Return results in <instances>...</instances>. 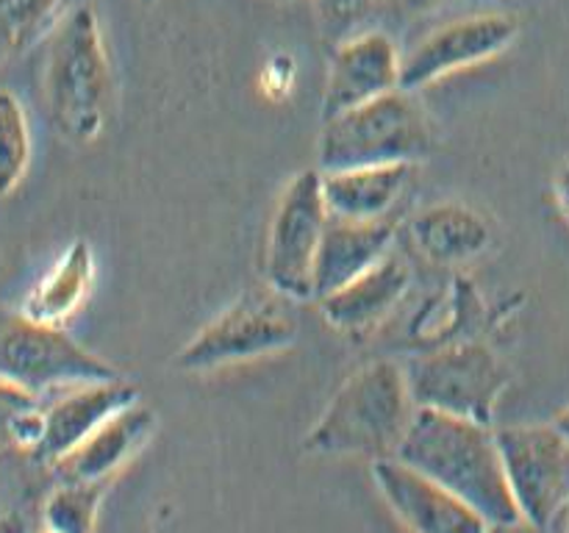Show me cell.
I'll use <instances>...</instances> for the list:
<instances>
[{
	"mask_svg": "<svg viewBox=\"0 0 569 533\" xmlns=\"http://www.w3.org/2000/svg\"><path fill=\"white\" fill-rule=\"evenodd\" d=\"M395 455L459 494L487 522L520 516L492 425L417 409Z\"/></svg>",
	"mask_w": 569,
	"mask_h": 533,
	"instance_id": "cell-1",
	"label": "cell"
},
{
	"mask_svg": "<svg viewBox=\"0 0 569 533\" xmlns=\"http://www.w3.org/2000/svg\"><path fill=\"white\" fill-rule=\"evenodd\" d=\"M415 411L406 366L376 359L345 378L306 433L303 447L331 459H389L398 453Z\"/></svg>",
	"mask_w": 569,
	"mask_h": 533,
	"instance_id": "cell-2",
	"label": "cell"
},
{
	"mask_svg": "<svg viewBox=\"0 0 569 533\" xmlns=\"http://www.w3.org/2000/svg\"><path fill=\"white\" fill-rule=\"evenodd\" d=\"M44 109L56 131L72 144H92L111 114V61L98 14L78 3L50 28L42 70Z\"/></svg>",
	"mask_w": 569,
	"mask_h": 533,
	"instance_id": "cell-3",
	"label": "cell"
},
{
	"mask_svg": "<svg viewBox=\"0 0 569 533\" xmlns=\"http://www.w3.org/2000/svg\"><path fill=\"white\" fill-rule=\"evenodd\" d=\"M433 144L426 105L409 89H392L322 122L317 161L322 172L350 167L417 164Z\"/></svg>",
	"mask_w": 569,
	"mask_h": 533,
	"instance_id": "cell-4",
	"label": "cell"
},
{
	"mask_svg": "<svg viewBox=\"0 0 569 533\" xmlns=\"http://www.w3.org/2000/svg\"><path fill=\"white\" fill-rule=\"evenodd\" d=\"M406 381L417 409L442 411L492 425L509 389V370L489 344L450 342L406 361Z\"/></svg>",
	"mask_w": 569,
	"mask_h": 533,
	"instance_id": "cell-5",
	"label": "cell"
},
{
	"mask_svg": "<svg viewBox=\"0 0 569 533\" xmlns=\"http://www.w3.org/2000/svg\"><path fill=\"white\" fill-rule=\"evenodd\" d=\"M300 336L292 300L276 289H250L200 328L176 355L183 372H214L292 348Z\"/></svg>",
	"mask_w": 569,
	"mask_h": 533,
	"instance_id": "cell-6",
	"label": "cell"
},
{
	"mask_svg": "<svg viewBox=\"0 0 569 533\" xmlns=\"http://www.w3.org/2000/svg\"><path fill=\"white\" fill-rule=\"evenodd\" d=\"M0 378L44 398L81 383L111 381L120 370L76 342L64 325L0 305Z\"/></svg>",
	"mask_w": 569,
	"mask_h": 533,
	"instance_id": "cell-7",
	"label": "cell"
},
{
	"mask_svg": "<svg viewBox=\"0 0 569 533\" xmlns=\"http://www.w3.org/2000/svg\"><path fill=\"white\" fill-rule=\"evenodd\" d=\"M331 211L322 194V172L300 170L278 198L267 231V283L289 300H315V264Z\"/></svg>",
	"mask_w": 569,
	"mask_h": 533,
	"instance_id": "cell-8",
	"label": "cell"
},
{
	"mask_svg": "<svg viewBox=\"0 0 569 533\" xmlns=\"http://www.w3.org/2000/svg\"><path fill=\"white\" fill-rule=\"evenodd\" d=\"M522 520L553 533L569 505V442L553 422L495 428Z\"/></svg>",
	"mask_w": 569,
	"mask_h": 533,
	"instance_id": "cell-9",
	"label": "cell"
},
{
	"mask_svg": "<svg viewBox=\"0 0 569 533\" xmlns=\"http://www.w3.org/2000/svg\"><path fill=\"white\" fill-rule=\"evenodd\" d=\"M517 33H520V20L515 14H503V11L459 17L448 26L433 28L403 59L400 89L417 92L439 78L483 64L509 50Z\"/></svg>",
	"mask_w": 569,
	"mask_h": 533,
	"instance_id": "cell-10",
	"label": "cell"
},
{
	"mask_svg": "<svg viewBox=\"0 0 569 533\" xmlns=\"http://www.w3.org/2000/svg\"><path fill=\"white\" fill-rule=\"evenodd\" d=\"M372 481L409 533H487L489 522L470 503L398 455L372 461Z\"/></svg>",
	"mask_w": 569,
	"mask_h": 533,
	"instance_id": "cell-11",
	"label": "cell"
},
{
	"mask_svg": "<svg viewBox=\"0 0 569 533\" xmlns=\"http://www.w3.org/2000/svg\"><path fill=\"white\" fill-rule=\"evenodd\" d=\"M403 59L383 31H361L337 44L322 92V122L400 89Z\"/></svg>",
	"mask_w": 569,
	"mask_h": 533,
	"instance_id": "cell-12",
	"label": "cell"
},
{
	"mask_svg": "<svg viewBox=\"0 0 569 533\" xmlns=\"http://www.w3.org/2000/svg\"><path fill=\"white\" fill-rule=\"evenodd\" d=\"M139 403V389L126 378L81 383L59 392V398L44 403V431L33 459L53 466L67 453L92 436L103 422Z\"/></svg>",
	"mask_w": 569,
	"mask_h": 533,
	"instance_id": "cell-13",
	"label": "cell"
},
{
	"mask_svg": "<svg viewBox=\"0 0 569 533\" xmlns=\"http://www.w3.org/2000/svg\"><path fill=\"white\" fill-rule=\"evenodd\" d=\"M411 278H415V272H411L409 261L398 250H392L387 259L378 261L372 270L350 281L348 286L317 300V305H320L322 320L328 325L348 333V336H356V333L378 328L398 309L400 300L409 294Z\"/></svg>",
	"mask_w": 569,
	"mask_h": 533,
	"instance_id": "cell-14",
	"label": "cell"
},
{
	"mask_svg": "<svg viewBox=\"0 0 569 533\" xmlns=\"http://www.w3.org/2000/svg\"><path fill=\"white\" fill-rule=\"evenodd\" d=\"M156 431V414L142 403L128 405L111 416L89 439H83L72 453L53 464L59 481L111 483L117 472L126 470Z\"/></svg>",
	"mask_w": 569,
	"mask_h": 533,
	"instance_id": "cell-15",
	"label": "cell"
},
{
	"mask_svg": "<svg viewBox=\"0 0 569 533\" xmlns=\"http://www.w3.org/2000/svg\"><path fill=\"white\" fill-rule=\"evenodd\" d=\"M415 250L433 266H465L487 253L495 228L487 217L459 200H439L409 222Z\"/></svg>",
	"mask_w": 569,
	"mask_h": 533,
	"instance_id": "cell-16",
	"label": "cell"
},
{
	"mask_svg": "<svg viewBox=\"0 0 569 533\" xmlns=\"http://www.w3.org/2000/svg\"><path fill=\"white\" fill-rule=\"evenodd\" d=\"M395 233L389 220L353 222L331 217L315 264V303L387 259L395 250Z\"/></svg>",
	"mask_w": 569,
	"mask_h": 533,
	"instance_id": "cell-17",
	"label": "cell"
},
{
	"mask_svg": "<svg viewBox=\"0 0 569 533\" xmlns=\"http://www.w3.org/2000/svg\"><path fill=\"white\" fill-rule=\"evenodd\" d=\"M415 172L417 164L350 167V170L322 172V194H326L328 211L337 220H389V211L411 187Z\"/></svg>",
	"mask_w": 569,
	"mask_h": 533,
	"instance_id": "cell-18",
	"label": "cell"
},
{
	"mask_svg": "<svg viewBox=\"0 0 569 533\" xmlns=\"http://www.w3.org/2000/svg\"><path fill=\"white\" fill-rule=\"evenodd\" d=\"M94 283V253L87 239H76L59 253L42 278L33 283L20 309L33 320L64 325L78 314Z\"/></svg>",
	"mask_w": 569,
	"mask_h": 533,
	"instance_id": "cell-19",
	"label": "cell"
},
{
	"mask_svg": "<svg viewBox=\"0 0 569 533\" xmlns=\"http://www.w3.org/2000/svg\"><path fill=\"white\" fill-rule=\"evenodd\" d=\"M109 483L59 481V486L44 497L42 525L50 533H94L98 511Z\"/></svg>",
	"mask_w": 569,
	"mask_h": 533,
	"instance_id": "cell-20",
	"label": "cell"
},
{
	"mask_svg": "<svg viewBox=\"0 0 569 533\" xmlns=\"http://www.w3.org/2000/svg\"><path fill=\"white\" fill-rule=\"evenodd\" d=\"M44 431V403L39 394L0 378V455L9 450L31 453Z\"/></svg>",
	"mask_w": 569,
	"mask_h": 533,
	"instance_id": "cell-21",
	"label": "cell"
},
{
	"mask_svg": "<svg viewBox=\"0 0 569 533\" xmlns=\"http://www.w3.org/2000/svg\"><path fill=\"white\" fill-rule=\"evenodd\" d=\"M31 125L14 92L0 89V198H9L31 167Z\"/></svg>",
	"mask_w": 569,
	"mask_h": 533,
	"instance_id": "cell-22",
	"label": "cell"
},
{
	"mask_svg": "<svg viewBox=\"0 0 569 533\" xmlns=\"http://www.w3.org/2000/svg\"><path fill=\"white\" fill-rule=\"evenodd\" d=\"M61 0H0V67L53 28Z\"/></svg>",
	"mask_w": 569,
	"mask_h": 533,
	"instance_id": "cell-23",
	"label": "cell"
},
{
	"mask_svg": "<svg viewBox=\"0 0 569 533\" xmlns=\"http://www.w3.org/2000/svg\"><path fill=\"white\" fill-rule=\"evenodd\" d=\"M311 3H315L322 37L339 44L361 33L359 28L376 14L383 0H311Z\"/></svg>",
	"mask_w": 569,
	"mask_h": 533,
	"instance_id": "cell-24",
	"label": "cell"
},
{
	"mask_svg": "<svg viewBox=\"0 0 569 533\" xmlns=\"http://www.w3.org/2000/svg\"><path fill=\"white\" fill-rule=\"evenodd\" d=\"M487 533H550L545 531V527L533 525V522L522 520V516H517V520H506V522H489Z\"/></svg>",
	"mask_w": 569,
	"mask_h": 533,
	"instance_id": "cell-25",
	"label": "cell"
},
{
	"mask_svg": "<svg viewBox=\"0 0 569 533\" xmlns=\"http://www.w3.org/2000/svg\"><path fill=\"white\" fill-rule=\"evenodd\" d=\"M0 533H33L22 511H0Z\"/></svg>",
	"mask_w": 569,
	"mask_h": 533,
	"instance_id": "cell-26",
	"label": "cell"
},
{
	"mask_svg": "<svg viewBox=\"0 0 569 533\" xmlns=\"http://www.w3.org/2000/svg\"><path fill=\"white\" fill-rule=\"evenodd\" d=\"M556 198H559L561 211H565V217L569 220V161L561 167L559 175H556Z\"/></svg>",
	"mask_w": 569,
	"mask_h": 533,
	"instance_id": "cell-27",
	"label": "cell"
},
{
	"mask_svg": "<svg viewBox=\"0 0 569 533\" xmlns=\"http://www.w3.org/2000/svg\"><path fill=\"white\" fill-rule=\"evenodd\" d=\"M445 3H450V0H400V6L411 14H428V11L442 9Z\"/></svg>",
	"mask_w": 569,
	"mask_h": 533,
	"instance_id": "cell-28",
	"label": "cell"
},
{
	"mask_svg": "<svg viewBox=\"0 0 569 533\" xmlns=\"http://www.w3.org/2000/svg\"><path fill=\"white\" fill-rule=\"evenodd\" d=\"M553 425L559 428L561 436H565L567 442H569V405H567L565 411H559V416H556V420H553Z\"/></svg>",
	"mask_w": 569,
	"mask_h": 533,
	"instance_id": "cell-29",
	"label": "cell"
},
{
	"mask_svg": "<svg viewBox=\"0 0 569 533\" xmlns=\"http://www.w3.org/2000/svg\"><path fill=\"white\" fill-rule=\"evenodd\" d=\"M556 531H559V533H569V505H567L565 516H561V520H559V525H556Z\"/></svg>",
	"mask_w": 569,
	"mask_h": 533,
	"instance_id": "cell-30",
	"label": "cell"
},
{
	"mask_svg": "<svg viewBox=\"0 0 569 533\" xmlns=\"http://www.w3.org/2000/svg\"><path fill=\"white\" fill-rule=\"evenodd\" d=\"M33 533H50V531H44V527H42V531H33Z\"/></svg>",
	"mask_w": 569,
	"mask_h": 533,
	"instance_id": "cell-31",
	"label": "cell"
},
{
	"mask_svg": "<svg viewBox=\"0 0 569 533\" xmlns=\"http://www.w3.org/2000/svg\"><path fill=\"white\" fill-rule=\"evenodd\" d=\"M142 3H153V0H142Z\"/></svg>",
	"mask_w": 569,
	"mask_h": 533,
	"instance_id": "cell-32",
	"label": "cell"
}]
</instances>
